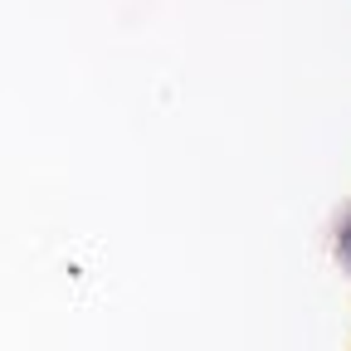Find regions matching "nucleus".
Listing matches in <instances>:
<instances>
[{
	"label": "nucleus",
	"mask_w": 351,
	"mask_h": 351,
	"mask_svg": "<svg viewBox=\"0 0 351 351\" xmlns=\"http://www.w3.org/2000/svg\"><path fill=\"white\" fill-rule=\"evenodd\" d=\"M341 258H346V263H351V225H346V230H341Z\"/></svg>",
	"instance_id": "f257e3e1"
}]
</instances>
